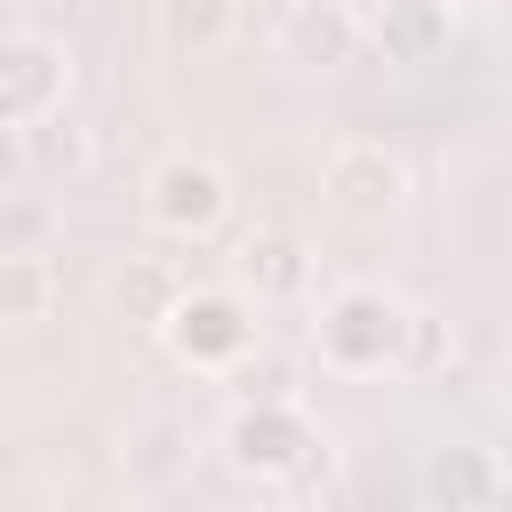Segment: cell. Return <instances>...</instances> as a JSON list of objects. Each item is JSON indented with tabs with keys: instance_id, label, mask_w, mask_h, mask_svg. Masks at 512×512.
<instances>
[{
	"instance_id": "obj_1",
	"label": "cell",
	"mask_w": 512,
	"mask_h": 512,
	"mask_svg": "<svg viewBox=\"0 0 512 512\" xmlns=\"http://www.w3.org/2000/svg\"><path fill=\"white\" fill-rule=\"evenodd\" d=\"M408 320H416L408 296H392V288H376V280H352V288H336V296L320 304L312 352H320L328 376H384V368L408 360Z\"/></svg>"
},
{
	"instance_id": "obj_2",
	"label": "cell",
	"mask_w": 512,
	"mask_h": 512,
	"mask_svg": "<svg viewBox=\"0 0 512 512\" xmlns=\"http://www.w3.org/2000/svg\"><path fill=\"white\" fill-rule=\"evenodd\" d=\"M216 448H224V464L240 480H264V488H288V480H304L328 456V440L304 416V400H232Z\"/></svg>"
},
{
	"instance_id": "obj_3",
	"label": "cell",
	"mask_w": 512,
	"mask_h": 512,
	"mask_svg": "<svg viewBox=\"0 0 512 512\" xmlns=\"http://www.w3.org/2000/svg\"><path fill=\"white\" fill-rule=\"evenodd\" d=\"M160 344H168V360L192 368V376H232V368L264 344L256 296H248L240 280H232V288H184V304L160 320Z\"/></svg>"
},
{
	"instance_id": "obj_4",
	"label": "cell",
	"mask_w": 512,
	"mask_h": 512,
	"mask_svg": "<svg viewBox=\"0 0 512 512\" xmlns=\"http://www.w3.org/2000/svg\"><path fill=\"white\" fill-rule=\"evenodd\" d=\"M144 216H152L168 240H208V232H224V216H232V176H224L208 152H168V160H152V176H144Z\"/></svg>"
},
{
	"instance_id": "obj_5",
	"label": "cell",
	"mask_w": 512,
	"mask_h": 512,
	"mask_svg": "<svg viewBox=\"0 0 512 512\" xmlns=\"http://www.w3.org/2000/svg\"><path fill=\"white\" fill-rule=\"evenodd\" d=\"M320 192H328L336 216L384 224V216L408 200V160H400L384 136H344V144H328V160H320Z\"/></svg>"
},
{
	"instance_id": "obj_6",
	"label": "cell",
	"mask_w": 512,
	"mask_h": 512,
	"mask_svg": "<svg viewBox=\"0 0 512 512\" xmlns=\"http://www.w3.org/2000/svg\"><path fill=\"white\" fill-rule=\"evenodd\" d=\"M72 96V48L56 32H8L0 40V120L32 128L48 112H64Z\"/></svg>"
},
{
	"instance_id": "obj_7",
	"label": "cell",
	"mask_w": 512,
	"mask_h": 512,
	"mask_svg": "<svg viewBox=\"0 0 512 512\" xmlns=\"http://www.w3.org/2000/svg\"><path fill=\"white\" fill-rule=\"evenodd\" d=\"M360 48H368V16L344 0H288L272 24V56L296 72H344Z\"/></svg>"
},
{
	"instance_id": "obj_8",
	"label": "cell",
	"mask_w": 512,
	"mask_h": 512,
	"mask_svg": "<svg viewBox=\"0 0 512 512\" xmlns=\"http://www.w3.org/2000/svg\"><path fill=\"white\" fill-rule=\"evenodd\" d=\"M360 16L384 64H432L448 56V32H456V0H368Z\"/></svg>"
},
{
	"instance_id": "obj_9",
	"label": "cell",
	"mask_w": 512,
	"mask_h": 512,
	"mask_svg": "<svg viewBox=\"0 0 512 512\" xmlns=\"http://www.w3.org/2000/svg\"><path fill=\"white\" fill-rule=\"evenodd\" d=\"M184 264L176 256H160V248H128L112 272H104V296H112V312L128 320V328H152L160 336V320L184 304Z\"/></svg>"
},
{
	"instance_id": "obj_10",
	"label": "cell",
	"mask_w": 512,
	"mask_h": 512,
	"mask_svg": "<svg viewBox=\"0 0 512 512\" xmlns=\"http://www.w3.org/2000/svg\"><path fill=\"white\" fill-rule=\"evenodd\" d=\"M232 280H240L256 304H280V296H304V280H312V256H304V240H296V232H280V224H256V232L232 248Z\"/></svg>"
},
{
	"instance_id": "obj_11",
	"label": "cell",
	"mask_w": 512,
	"mask_h": 512,
	"mask_svg": "<svg viewBox=\"0 0 512 512\" xmlns=\"http://www.w3.org/2000/svg\"><path fill=\"white\" fill-rule=\"evenodd\" d=\"M120 472H128V488H144V496H160V488H176L184 472H192V432H184V416H136L128 432H120Z\"/></svg>"
},
{
	"instance_id": "obj_12",
	"label": "cell",
	"mask_w": 512,
	"mask_h": 512,
	"mask_svg": "<svg viewBox=\"0 0 512 512\" xmlns=\"http://www.w3.org/2000/svg\"><path fill=\"white\" fill-rule=\"evenodd\" d=\"M64 304V272L40 248H0V328H40Z\"/></svg>"
},
{
	"instance_id": "obj_13",
	"label": "cell",
	"mask_w": 512,
	"mask_h": 512,
	"mask_svg": "<svg viewBox=\"0 0 512 512\" xmlns=\"http://www.w3.org/2000/svg\"><path fill=\"white\" fill-rule=\"evenodd\" d=\"M232 32H240V0H160V48L176 64L232 48Z\"/></svg>"
},
{
	"instance_id": "obj_14",
	"label": "cell",
	"mask_w": 512,
	"mask_h": 512,
	"mask_svg": "<svg viewBox=\"0 0 512 512\" xmlns=\"http://www.w3.org/2000/svg\"><path fill=\"white\" fill-rule=\"evenodd\" d=\"M424 496L432 504H496L504 496V464L488 456V448H440L432 464H424Z\"/></svg>"
},
{
	"instance_id": "obj_15",
	"label": "cell",
	"mask_w": 512,
	"mask_h": 512,
	"mask_svg": "<svg viewBox=\"0 0 512 512\" xmlns=\"http://www.w3.org/2000/svg\"><path fill=\"white\" fill-rule=\"evenodd\" d=\"M16 144H24V160H40L48 176H80L88 168V128L72 120V112H48V120H32V128H16Z\"/></svg>"
},
{
	"instance_id": "obj_16",
	"label": "cell",
	"mask_w": 512,
	"mask_h": 512,
	"mask_svg": "<svg viewBox=\"0 0 512 512\" xmlns=\"http://www.w3.org/2000/svg\"><path fill=\"white\" fill-rule=\"evenodd\" d=\"M224 384H232V400H296V360L280 344H256Z\"/></svg>"
},
{
	"instance_id": "obj_17",
	"label": "cell",
	"mask_w": 512,
	"mask_h": 512,
	"mask_svg": "<svg viewBox=\"0 0 512 512\" xmlns=\"http://www.w3.org/2000/svg\"><path fill=\"white\" fill-rule=\"evenodd\" d=\"M456 360V328H448V312H432V304H416V320H408V376H440Z\"/></svg>"
},
{
	"instance_id": "obj_18",
	"label": "cell",
	"mask_w": 512,
	"mask_h": 512,
	"mask_svg": "<svg viewBox=\"0 0 512 512\" xmlns=\"http://www.w3.org/2000/svg\"><path fill=\"white\" fill-rule=\"evenodd\" d=\"M496 392H504V408H512V360H504V384H496Z\"/></svg>"
},
{
	"instance_id": "obj_19",
	"label": "cell",
	"mask_w": 512,
	"mask_h": 512,
	"mask_svg": "<svg viewBox=\"0 0 512 512\" xmlns=\"http://www.w3.org/2000/svg\"><path fill=\"white\" fill-rule=\"evenodd\" d=\"M80 8H88V0H80Z\"/></svg>"
}]
</instances>
